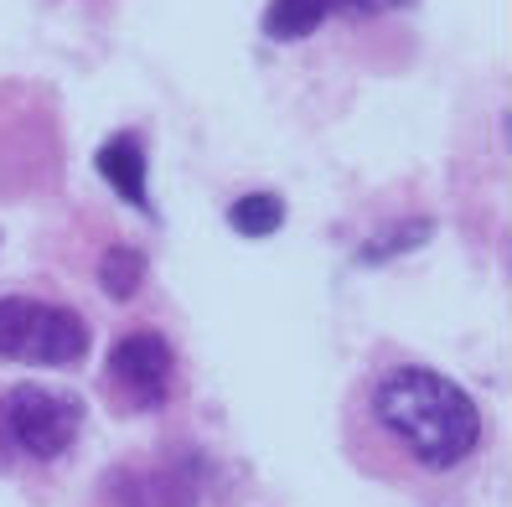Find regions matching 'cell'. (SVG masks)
<instances>
[{
  "label": "cell",
  "mask_w": 512,
  "mask_h": 507,
  "mask_svg": "<svg viewBox=\"0 0 512 507\" xmlns=\"http://www.w3.org/2000/svg\"><path fill=\"white\" fill-rule=\"evenodd\" d=\"M363 420L404 466L430 476L461 471L481 451V409L456 378H445L425 363H388L378 368L363 394Z\"/></svg>",
  "instance_id": "cell-1"
},
{
  "label": "cell",
  "mask_w": 512,
  "mask_h": 507,
  "mask_svg": "<svg viewBox=\"0 0 512 507\" xmlns=\"http://www.w3.org/2000/svg\"><path fill=\"white\" fill-rule=\"evenodd\" d=\"M94 332L73 306L37 301V295H0V357L26 368H78Z\"/></svg>",
  "instance_id": "cell-2"
},
{
  "label": "cell",
  "mask_w": 512,
  "mask_h": 507,
  "mask_svg": "<svg viewBox=\"0 0 512 507\" xmlns=\"http://www.w3.org/2000/svg\"><path fill=\"white\" fill-rule=\"evenodd\" d=\"M0 430L32 461H57L73 451L83 430V399L68 389H47V383H16L0 394Z\"/></svg>",
  "instance_id": "cell-3"
},
{
  "label": "cell",
  "mask_w": 512,
  "mask_h": 507,
  "mask_svg": "<svg viewBox=\"0 0 512 507\" xmlns=\"http://www.w3.org/2000/svg\"><path fill=\"white\" fill-rule=\"evenodd\" d=\"M104 383L114 394L119 414H150L171 399L176 383V352L161 332H130L109 347V368Z\"/></svg>",
  "instance_id": "cell-4"
},
{
  "label": "cell",
  "mask_w": 512,
  "mask_h": 507,
  "mask_svg": "<svg viewBox=\"0 0 512 507\" xmlns=\"http://www.w3.org/2000/svg\"><path fill=\"white\" fill-rule=\"evenodd\" d=\"M207 456L202 451H171L145 466L109 471V492L119 507H202L207 502Z\"/></svg>",
  "instance_id": "cell-5"
},
{
  "label": "cell",
  "mask_w": 512,
  "mask_h": 507,
  "mask_svg": "<svg viewBox=\"0 0 512 507\" xmlns=\"http://www.w3.org/2000/svg\"><path fill=\"white\" fill-rule=\"evenodd\" d=\"M94 171H99L104 182L135 207V213L156 218V202H150V187H145L150 156H145V135H140V130H119V135H109L99 151H94Z\"/></svg>",
  "instance_id": "cell-6"
},
{
  "label": "cell",
  "mask_w": 512,
  "mask_h": 507,
  "mask_svg": "<svg viewBox=\"0 0 512 507\" xmlns=\"http://www.w3.org/2000/svg\"><path fill=\"white\" fill-rule=\"evenodd\" d=\"M331 11H337V0H269L264 37L269 42H306L326 26Z\"/></svg>",
  "instance_id": "cell-7"
},
{
  "label": "cell",
  "mask_w": 512,
  "mask_h": 507,
  "mask_svg": "<svg viewBox=\"0 0 512 507\" xmlns=\"http://www.w3.org/2000/svg\"><path fill=\"white\" fill-rule=\"evenodd\" d=\"M145 275H150V259L135 244H109L104 259H99V290L109 295V301H135Z\"/></svg>",
  "instance_id": "cell-8"
},
{
  "label": "cell",
  "mask_w": 512,
  "mask_h": 507,
  "mask_svg": "<svg viewBox=\"0 0 512 507\" xmlns=\"http://www.w3.org/2000/svg\"><path fill=\"white\" fill-rule=\"evenodd\" d=\"M280 223H285V197L280 192H244L228 207V228L238 238H269V233H280Z\"/></svg>",
  "instance_id": "cell-9"
},
{
  "label": "cell",
  "mask_w": 512,
  "mask_h": 507,
  "mask_svg": "<svg viewBox=\"0 0 512 507\" xmlns=\"http://www.w3.org/2000/svg\"><path fill=\"white\" fill-rule=\"evenodd\" d=\"M430 233H435V223H430V218H404V223H394V228L373 233L368 244L357 249V264H388L394 254H409V249H419Z\"/></svg>",
  "instance_id": "cell-10"
},
{
  "label": "cell",
  "mask_w": 512,
  "mask_h": 507,
  "mask_svg": "<svg viewBox=\"0 0 512 507\" xmlns=\"http://www.w3.org/2000/svg\"><path fill=\"white\" fill-rule=\"evenodd\" d=\"M399 6H409V0H337L342 16H388V11H399Z\"/></svg>",
  "instance_id": "cell-11"
}]
</instances>
